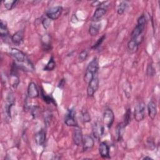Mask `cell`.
<instances>
[{"label":"cell","mask_w":160,"mask_h":160,"mask_svg":"<svg viewBox=\"0 0 160 160\" xmlns=\"http://www.w3.org/2000/svg\"><path fill=\"white\" fill-rule=\"evenodd\" d=\"M98 69V61L96 58H94L89 63L84 74V79L86 83H89L91 81V79L96 75Z\"/></svg>","instance_id":"6da1fadb"},{"label":"cell","mask_w":160,"mask_h":160,"mask_svg":"<svg viewBox=\"0 0 160 160\" xmlns=\"http://www.w3.org/2000/svg\"><path fill=\"white\" fill-rule=\"evenodd\" d=\"M145 104L142 101L137 103L134 108V116L135 120L138 122L142 121L145 118Z\"/></svg>","instance_id":"7a4b0ae2"},{"label":"cell","mask_w":160,"mask_h":160,"mask_svg":"<svg viewBox=\"0 0 160 160\" xmlns=\"http://www.w3.org/2000/svg\"><path fill=\"white\" fill-rule=\"evenodd\" d=\"M62 8L61 6H57L51 8L46 11V16L48 19L51 20L57 19L62 14Z\"/></svg>","instance_id":"3957f363"},{"label":"cell","mask_w":160,"mask_h":160,"mask_svg":"<svg viewBox=\"0 0 160 160\" xmlns=\"http://www.w3.org/2000/svg\"><path fill=\"white\" fill-rule=\"evenodd\" d=\"M99 88V79L96 75L91 81L88 83L87 88V93L89 96H92L97 91Z\"/></svg>","instance_id":"277c9868"},{"label":"cell","mask_w":160,"mask_h":160,"mask_svg":"<svg viewBox=\"0 0 160 160\" xmlns=\"http://www.w3.org/2000/svg\"><path fill=\"white\" fill-rule=\"evenodd\" d=\"M114 120L113 111L111 109H106L103 113V121L108 128H111Z\"/></svg>","instance_id":"5b68a950"},{"label":"cell","mask_w":160,"mask_h":160,"mask_svg":"<svg viewBox=\"0 0 160 160\" xmlns=\"http://www.w3.org/2000/svg\"><path fill=\"white\" fill-rule=\"evenodd\" d=\"M65 124L68 126H78L77 122L75 119V112L73 109H69L64 119Z\"/></svg>","instance_id":"8992f818"},{"label":"cell","mask_w":160,"mask_h":160,"mask_svg":"<svg viewBox=\"0 0 160 160\" xmlns=\"http://www.w3.org/2000/svg\"><path fill=\"white\" fill-rule=\"evenodd\" d=\"M15 97L12 92H9L6 97V102L5 104V110L7 116L11 118V107L14 104Z\"/></svg>","instance_id":"52a82bcc"},{"label":"cell","mask_w":160,"mask_h":160,"mask_svg":"<svg viewBox=\"0 0 160 160\" xmlns=\"http://www.w3.org/2000/svg\"><path fill=\"white\" fill-rule=\"evenodd\" d=\"M104 133L103 126L99 122H96L92 126V134L96 139H100Z\"/></svg>","instance_id":"ba28073f"},{"label":"cell","mask_w":160,"mask_h":160,"mask_svg":"<svg viewBox=\"0 0 160 160\" xmlns=\"http://www.w3.org/2000/svg\"><path fill=\"white\" fill-rule=\"evenodd\" d=\"M10 54L19 63L24 62L27 59V58L26 57V55L21 51H20L16 48H12L11 50V52H10Z\"/></svg>","instance_id":"9c48e42d"},{"label":"cell","mask_w":160,"mask_h":160,"mask_svg":"<svg viewBox=\"0 0 160 160\" xmlns=\"http://www.w3.org/2000/svg\"><path fill=\"white\" fill-rule=\"evenodd\" d=\"M82 148L84 151H87L92 149L94 144L93 138L90 135H85L82 138Z\"/></svg>","instance_id":"30bf717a"},{"label":"cell","mask_w":160,"mask_h":160,"mask_svg":"<svg viewBox=\"0 0 160 160\" xmlns=\"http://www.w3.org/2000/svg\"><path fill=\"white\" fill-rule=\"evenodd\" d=\"M39 92L35 82H31L28 87V95L30 98H36L39 96Z\"/></svg>","instance_id":"8fae6325"},{"label":"cell","mask_w":160,"mask_h":160,"mask_svg":"<svg viewBox=\"0 0 160 160\" xmlns=\"http://www.w3.org/2000/svg\"><path fill=\"white\" fill-rule=\"evenodd\" d=\"M99 152L102 158H109V148L105 142H101L99 146Z\"/></svg>","instance_id":"7c38bea8"},{"label":"cell","mask_w":160,"mask_h":160,"mask_svg":"<svg viewBox=\"0 0 160 160\" xmlns=\"http://www.w3.org/2000/svg\"><path fill=\"white\" fill-rule=\"evenodd\" d=\"M106 12V8L102 6L98 8L94 12V14L92 17V20L94 22L99 21L105 15Z\"/></svg>","instance_id":"4fadbf2b"},{"label":"cell","mask_w":160,"mask_h":160,"mask_svg":"<svg viewBox=\"0 0 160 160\" xmlns=\"http://www.w3.org/2000/svg\"><path fill=\"white\" fill-rule=\"evenodd\" d=\"M23 39H24V31L22 30H19L17 31L11 37L12 42L17 46L21 44L22 42Z\"/></svg>","instance_id":"5bb4252c"},{"label":"cell","mask_w":160,"mask_h":160,"mask_svg":"<svg viewBox=\"0 0 160 160\" xmlns=\"http://www.w3.org/2000/svg\"><path fill=\"white\" fill-rule=\"evenodd\" d=\"M148 115L151 119H154L157 114V107L155 102L153 100H151L148 104Z\"/></svg>","instance_id":"9a60e30c"},{"label":"cell","mask_w":160,"mask_h":160,"mask_svg":"<svg viewBox=\"0 0 160 160\" xmlns=\"http://www.w3.org/2000/svg\"><path fill=\"white\" fill-rule=\"evenodd\" d=\"M82 138H83V136H82V131L81 129L78 127V128L74 130V134H73V140H74V144L77 146L81 145L82 142Z\"/></svg>","instance_id":"2e32d148"},{"label":"cell","mask_w":160,"mask_h":160,"mask_svg":"<svg viewBox=\"0 0 160 160\" xmlns=\"http://www.w3.org/2000/svg\"><path fill=\"white\" fill-rule=\"evenodd\" d=\"M35 141L39 146H42L46 141V132L43 130H41L35 134Z\"/></svg>","instance_id":"e0dca14e"},{"label":"cell","mask_w":160,"mask_h":160,"mask_svg":"<svg viewBox=\"0 0 160 160\" xmlns=\"http://www.w3.org/2000/svg\"><path fill=\"white\" fill-rule=\"evenodd\" d=\"M126 126L124 124L123 122H121L118 124L116 129V138L117 141H121L122 138L123 134L124 133Z\"/></svg>","instance_id":"ac0fdd59"},{"label":"cell","mask_w":160,"mask_h":160,"mask_svg":"<svg viewBox=\"0 0 160 160\" xmlns=\"http://www.w3.org/2000/svg\"><path fill=\"white\" fill-rule=\"evenodd\" d=\"M0 34L2 39H6L9 36V31L7 28L6 22L1 20L0 22Z\"/></svg>","instance_id":"d6986e66"},{"label":"cell","mask_w":160,"mask_h":160,"mask_svg":"<svg viewBox=\"0 0 160 160\" xmlns=\"http://www.w3.org/2000/svg\"><path fill=\"white\" fill-rule=\"evenodd\" d=\"M128 6V4L127 1L121 2L119 4V5L118 6V9H117L118 14L119 15L122 14L124 12V11H126V9H127Z\"/></svg>","instance_id":"ffe728a7"},{"label":"cell","mask_w":160,"mask_h":160,"mask_svg":"<svg viewBox=\"0 0 160 160\" xmlns=\"http://www.w3.org/2000/svg\"><path fill=\"white\" fill-rule=\"evenodd\" d=\"M55 66H56V63L54 60V58L52 56H51V58L49 59V61H48L47 64L44 68V71H52L54 69Z\"/></svg>","instance_id":"44dd1931"},{"label":"cell","mask_w":160,"mask_h":160,"mask_svg":"<svg viewBox=\"0 0 160 160\" xmlns=\"http://www.w3.org/2000/svg\"><path fill=\"white\" fill-rule=\"evenodd\" d=\"M139 45V44H138L135 41L131 39L128 43V48L129 51H131L132 52H135L138 50Z\"/></svg>","instance_id":"7402d4cb"},{"label":"cell","mask_w":160,"mask_h":160,"mask_svg":"<svg viewBox=\"0 0 160 160\" xmlns=\"http://www.w3.org/2000/svg\"><path fill=\"white\" fill-rule=\"evenodd\" d=\"M99 28L100 27L99 25H95V24L91 25L89 28V32L90 35L92 36H95L98 35L99 31Z\"/></svg>","instance_id":"603a6c76"},{"label":"cell","mask_w":160,"mask_h":160,"mask_svg":"<svg viewBox=\"0 0 160 160\" xmlns=\"http://www.w3.org/2000/svg\"><path fill=\"white\" fill-rule=\"evenodd\" d=\"M18 1H4L3 4L4 5V7L8 10L12 9L18 2Z\"/></svg>","instance_id":"cb8c5ba5"},{"label":"cell","mask_w":160,"mask_h":160,"mask_svg":"<svg viewBox=\"0 0 160 160\" xmlns=\"http://www.w3.org/2000/svg\"><path fill=\"white\" fill-rule=\"evenodd\" d=\"M131 109H128L126 111V113L124 114V124L126 126H128L129 122H131Z\"/></svg>","instance_id":"d4e9b609"},{"label":"cell","mask_w":160,"mask_h":160,"mask_svg":"<svg viewBox=\"0 0 160 160\" xmlns=\"http://www.w3.org/2000/svg\"><path fill=\"white\" fill-rule=\"evenodd\" d=\"M81 114H82V119L84 121V122H88L91 121V116L89 115V113L88 112V111L83 108L81 111Z\"/></svg>","instance_id":"484cf974"},{"label":"cell","mask_w":160,"mask_h":160,"mask_svg":"<svg viewBox=\"0 0 160 160\" xmlns=\"http://www.w3.org/2000/svg\"><path fill=\"white\" fill-rule=\"evenodd\" d=\"M10 81H11V83L12 86L14 88H16L18 86V85L19 82V78L17 76L16 74L11 73V78Z\"/></svg>","instance_id":"4316f807"},{"label":"cell","mask_w":160,"mask_h":160,"mask_svg":"<svg viewBox=\"0 0 160 160\" xmlns=\"http://www.w3.org/2000/svg\"><path fill=\"white\" fill-rule=\"evenodd\" d=\"M41 96H42V99H44V101L46 103H48V104H51V103H54H54H55L54 99H53L51 96L45 94L42 91H41Z\"/></svg>","instance_id":"83f0119b"},{"label":"cell","mask_w":160,"mask_h":160,"mask_svg":"<svg viewBox=\"0 0 160 160\" xmlns=\"http://www.w3.org/2000/svg\"><path fill=\"white\" fill-rule=\"evenodd\" d=\"M105 38H106V35L104 34L103 36H102L100 38H99L98 39V41L96 42V43H94V44L92 46V49H96L97 48H98L102 44V42L104 41Z\"/></svg>","instance_id":"f1b7e54d"},{"label":"cell","mask_w":160,"mask_h":160,"mask_svg":"<svg viewBox=\"0 0 160 160\" xmlns=\"http://www.w3.org/2000/svg\"><path fill=\"white\" fill-rule=\"evenodd\" d=\"M88 56V51L86 50L82 51L79 53V61H84L87 58Z\"/></svg>","instance_id":"f546056e"},{"label":"cell","mask_w":160,"mask_h":160,"mask_svg":"<svg viewBox=\"0 0 160 160\" xmlns=\"http://www.w3.org/2000/svg\"><path fill=\"white\" fill-rule=\"evenodd\" d=\"M124 89V93L126 94V96H127V98H129L130 97V94H131V86L129 84V83L128 82V85H125V88H123Z\"/></svg>","instance_id":"4dcf8cb0"},{"label":"cell","mask_w":160,"mask_h":160,"mask_svg":"<svg viewBox=\"0 0 160 160\" xmlns=\"http://www.w3.org/2000/svg\"><path fill=\"white\" fill-rule=\"evenodd\" d=\"M154 69L152 67V65L151 64L148 65V67L147 68V74L148 76H152L154 74Z\"/></svg>","instance_id":"1f68e13d"},{"label":"cell","mask_w":160,"mask_h":160,"mask_svg":"<svg viewBox=\"0 0 160 160\" xmlns=\"http://www.w3.org/2000/svg\"><path fill=\"white\" fill-rule=\"evenodd\" d=\"M49 19H48H48H47V18H45V19H44L43 21H42V24H43V26H44V28L45 29H47V28L49 27V26L50 22H49Z\"/></svg>","instance_id":"d6a6232c"},{"label":"cell","mask_w":160,"mask_h":160,"mask_svg":"<svg viewBox=\"0 0 160 160\" xmlns=\"http://www.w3.org/2000/svg\"><path fill=\"white\" fill-rule=\"evenodd\" d=\"M104 2H100V1H94L92 4L91 6L93 7H96L98 6H101V4L103 3Z\"/></svg>","instance_id":"836d02e7"},{"label":"cell","mask_w":160,"mask_h":160,"mask_svg":"<svg viewBox=\"0 0 160 160\" xmlns=\"http://www.w3.org/2000/svg\"><path fill=\"white\" fill-rule=\"evenodd\" d=\"M143 159H151V158H149V157H145V158H144Z\"/></svg>","instance_id":"e575fe53"}]
</instances>
